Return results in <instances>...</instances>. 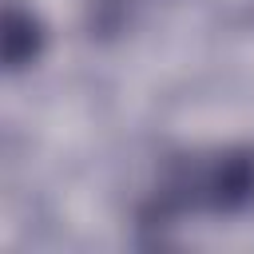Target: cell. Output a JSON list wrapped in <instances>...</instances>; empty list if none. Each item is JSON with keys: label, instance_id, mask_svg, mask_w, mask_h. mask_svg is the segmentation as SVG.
<instances>
[{"label": "cell", "instance_id": "2", "mask_svg": "<svg viewBox=\"0 0 254 254\" xmlns=\"http://www.w3.org/2000/svg\"><path fill=\"white\" fill-rule=\"evenodd\" d=\"M36 52H40L36 20L20 8H8V24H4V60H8V67H24Z\"/></svg>", "mask_w": 254, "mask_h": 254}, {"label": "cell", "instance_id": "1", "mask_svg": "<svg viewBox=\"0 0 254 254\" xmlns=\"http://www.w3.org/2000/svg\"><path fill=\"white\" fill-rule=\"evenodd\" d=\"M159 198L167 202V210H238L254 198V155H187L171 167Z\"/></svg>", "mask_w": 254, "mask_h": 254}]
</instances>
